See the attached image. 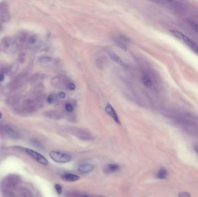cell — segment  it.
<instances>
[{
	"label": "cell",
	"mask_w": 198,
	"mask_h": 197,
	"mask_svg": "<svg viewBox=\"0 0 198 197\" xmlns=\"http://www.w3.org/2000/svg\"><path fill=\"white\" fill-rule=\"evenodd\" d=\"M20 182L12 188L2 193L4 197H34L31 191L26 187L20 185Z\"/></svg>",
	"instance_id": "cell-1"
},
{
	"label": "cell",
	"mask_w": 198,
	"mask_h": 197,
	"mask_svg": "<svg viewBox=\"0 0 198 197\" xmlns=\"http://www.w3.org/2000/svg\"><path fill=\"white\" fill-rule=\"evenodd\" d=\"M0 47L3 52L8 54H13L18 50V44L12 37L5 36L1 41Z\"/></svg>",
	"instance_id": "cell-2"
},
{
	"label": "cell",
	"mask_w": 198,
	"mask_h": 197,
	"mask_svg": "<svg viewBox=\"0 0 198 197\" xmlns=\"http://www.w3.org/2000/svg\"><path fill=\"white\" fill-rule=\"evenodd\" d=\"M171 33L177 39L182 41L184 44L190 47L194 52L198 54V45L195 41L178 31L172 30Z\"/></svg>",
	"instance_id": "cell-3"
},
{
	"label": "cell",
	"mask_w": 198,
	"mask_h": 197,
	"mask_svg": "<svg viewBox=\"0 0 198 197\" xmlns=\"http://www.w3.org/2000/svg\"><path fill=\"white\" fill-rule=\"evenodd\" d=\"M67 131L71 134L83 140H90L93 138V135L89 131L83 128L71 127L69 128Z\"/></svg>",
	"instance_id": "cell-4"
},
{
	"label": "cell",
	"mask_w": 198,
	"mask_h": 197,
	"mask_svg": "<svg viewBox=\"0 0 198 197\" xmlns=\"http://www.w3.org/2000/svg\"><path fill=\"white\" fill-rule=\"evenodd\" d=\"M49 156L53 161L60 164L70 162L72 159L69 154L60 151H51L49 153Z\"/></svg>",
	"instance_id": "cell-5"
},
{
	"label": "cell",
	"mask_w": 198,
	"mask_h": 197,
	"mask_svg": "<svg viewBox=\"0 0 198 197\" xmlns=\"http://www.w3.org/2000/svg\"><path fill=\"white\" fill-rule=\"evenodd\" d=\"M25 151L29 156L32 157L37 162L44 165H47L49 164V162L47 158L38 152L30 149H26Z\"/></svg>",
	"instance_id": "cell-6"
},
{
	"label": "cell",
	"mask_w": 198,
	"mask_h": 197,
	"mask_svg": "<svg viewBox=\"0 0 198 197\" xmlns=\"http://www.w3.org/2000/svg\"><path fill=\"white\" fill-rule=\"evenodd\" d=\"M0 133L12 139H18L20 137V134L18 131L9 126H1Z\"/></svg>",
	"instance_id": "cell-7"
},
{
	"label": "cell",
	"mask_w": 198,
	"mask_h": 197,
	"mask_svg": "<svg viewBox=\"0 0 198 197\" xmlns=\"http://www.w3.org/2000/svg\"><path fill=\"white\" fill-rule=\"evenodd\" d=\"M71 81L67 78H64L60 76H56L52 78V84L53 86L58 89L65 88L67 89L68 85Z\"/></svg>",
	"instance_id": "cell-8"
},
{
	"label": "cell",
	"mask_w": 198,
	"mask_h": 197,
	"mask_svg": "<svg viewBox=\"0 0 198 197\" xmlns=\"http://www.w3.org/2000/svg\"><path fill=\"white\" fill-rule=\"evenodd\" d=\"M105 111L106 113L110 116L112 118L114 119V120L118 124H121L120 120L119 118L118 115L114 109V108L113 107V106L110 104H107L105 106Z\"/></svg>",
	"instance_id": "cell-9"
},
{
	"label": "cell",
	"mask_w": 198,
	"mask_h": 197,
	"mask_svg": "<svg viewBox=\"0 0 198 197\" xmlns=\"http://www.w3.org/2000/svg\"><path fill=\"white\" fill-rule=\"evenodd\" d=\"M10 19V15L7 6L4 4L0 5V21L2 22H8Z\"/></svg>",
	"instance_id": "cell-10"
},
{
	"label": "cell",
	"mask_w": 198,
	"mask_h": 197,
	"mask_svg": "<svg viewBox=\"0 0 198 197\" xmlns=\"http://www.w3.org/2000/svg\"><path fill=\"white\" fill-rule=\"evenodd\" d=\"M40 41L35 35H28L26 45L31 48H37L39 45Z\"/></svg>",
	"instance_id": "cell-11"
},
{
	"label": "cell",
	"mask_w": 198,
	"mask_h": 197,
	"mask_svg": "<svg viewBox=\"0 0 198 197\" xmlns=\"http://www.w3.org/2000/svg\"><path fill=\"white\" fill-rule=\"evenodd\" d=\"M94 165L89 163H83L78 166V171L81 174H88L92 171L94 169Z\"/></svg>",
	"instance_id": "cell-12"
},
{
	"label": "cell",
	"mask_w": 198,
	"mask_h": 197,
	"mask_svg": "<svg viewBox=\"0 0 198 197\" xmlns=\"http://www.w3.org/2000/svg\"><path fill=\"white\" fill-rule=\"evenodd\" d=\"M108 55H109V56H110L111 59L113 61H114L115 63H117V64L121 65V66H123V67H126V64L124 63V61L122 60V59L115 52H112V51H110V52H108Z\"/></svg>",
	"instance_id": "cell-13"
},
{
	"label": "cell",
	"mask_w": 198,
	"mask_h": 197,
	"mask_svg": "<svg viewBox=\"0 0 198 197\" xmlns=\"http://www.w3.org/2000/svg\"><path fill=\"white\" fill-rule=\"evenodd\" d=\"M61 179L66 182H74L80 180V177L79 176L75 174L65 173L61 175Z\"/></svg>",
	"instance_id": "cell-14"
},
{
	"label": "cell",
	"mask_w": 198,
	"mask_h": 197,
	"mask_svg": "<svg viewBox=\"0 0 198 197\" xmlns=\"http://www.w3.org/2000/svg\"><path fill=\"white\" fill-rule=\"evenodd\" d=\"M44 115L48 118L55 120H59L63 117V115L60 112L55 110L47 111L44 113Z\"/></svg>",
	"instance_id": "cell-15"
},
{
	"label": "cell",
	"mask_w": 198,
	"mask_h": 197,
	"mask_svg": "<svg viewBox=\"0 0 198 197\" xmlns=\"http://www.w3.org/2000/svg\"><path fill=\"white\" fill-rule=\"evenodd\" d=\"M125 40H126V39L124 37L123 38L115 37L113 38V41L114 43L117 45V46L120 47L121 49L126 51L128 50V48H127L126 44L124 42Z\"/></svg>",
	"instance_id": "cell-16"
},
{
	"label": "cell",
	"mask_w": 198,
	"mask_h": 197,
	"mask_svg": "<svg viewBox=\"0 0 198 197\" xmlns=\"http://www.w3.org/2000/svg\"><path fill=\"white\" fill-rule=\"evenodd\" d=\"M119 169V166L117 164H109L105 166V173H113L117 171Z\"/></svg>",
	"instance_id": "cell-17"
},
{
	"label": "cell",
	"mask_w": 198,
	"mask_h": 197,
	"mask_svg": "<svg viewBox=\"0 0 198 197\" xmlns=\"http://www.w3.org/2000/svg\"><path fill=\"white\" fill-rule=\"evenodd\" d=\"M142 81L144 84V85L148 87V88H150L152 86V82L150 79V78L147 75H143L142 76Z\"/></svg>",
	"instance_id": "cell-18"
},
{
	"label": "cell",
	"mask_w": 198,
	"mask_h": 197,
	"mask_svg": "<svg viewBox=\"0 0 198 197\" xmlns=\"http://www.w3.org/2000/svg\"><path fill=\"white\" fill-rule=\"evenodd\" d=\"M39 63L44 65H47L50 64L52 61H53V59L50 57H47V56H43L39 58Z\"/></svg>",
	"instance_id": "cell-19"
},
{
	"label": "cell",
	"mask_w": 198,
	"mask_h": 197,
	"mask_svg": "<svg viewBox=\"0 0 198 197\" xmlns=\"http://www.w3.org/2000/svg\"><path fill=\"white\" fill-rule=\"evenodd\" d=\"M167 176V171L164 168H161L157 174V177L159 179H164Z\"/></svg>",
	"instance_id": "cell-20"
},
{
	"label": "cell",
	"mask_w": 198,
	"mask_h": 197,
	"mask_svg": "<svg viewBox=\"0 0 198 197\" xmlns=\"http://www.w3.org/2000/svg\"><path fill=\"white\" fill-rule=\"evenodd\" d=\"M57 98V96L55 94H50L47 97V101L49 104H53L54 103Z\"/></svg>",
	"instance_id": "cell-21"
},
{
	"label": "cell",
	"mask_w": 198,
	"mask_h": 197,
	"mask_svg": "<svg viewBox=\"0 0 198 197\" xmlns=\"http://www.w3.org/2000/svg\"><path fill=\"white\" fill-rule=\"evenodd\" d=\"M65 110L66 112H69V113H71L73 112L74 109V106L72 105V104H71V103H67L65 105Z\"/></svg>",
	"instance_id": "cell-22"
},
{
	"label": "cell",
	"mask_w": 198,
	"mask_h": 197,
	"mask_svg": "<svg viewBox=\"0 0 198 197\" xmlns=\"http://www.w3.org/2000/svg\"><path fill=\"white\" fill-rule=\"evenodd\" d=\"M55 190L57 192V193L60 195L61 193H62V191H63V188L61 187V185H60L59 184H56L55 185Z\"/></svg>",
	"instance_id": "cell-23"
},
{
	"label": "cell",
	"mask_w": 198,
	"mask_h": 197,
	"mask_svg": "<svg viewBox=\"0 0 198 197\" xmlns=\"http://www.w3.org/2000/svg\"><path fill=\"white\" fill-rule=\"evenodd\" d=\"M178 197H191V196L187 192H182L179 194Z\"/></svg>",
	"instance_id": "cell-24"
},
{
	"label": "cell",
	"mask_w": 198,
	"mask_h": 197,
	"mask_svg": "<svg viewBox=\"0 0 198 197\" xmlns=\"http://www.w3.org/2000/svg\"><path fill=\"white\" fill-rule=\"evenodd\" d=\"M58 97L61 99H64L66 97V94L64 92H59L58 94Z\"/></svg>",
	"instance_id": "cell-25"
},
{
	"label": "cell",
	"mask_w": 198,
	"mask_h": 197,
	"mask_svg": "<svg viewBox=\"0 0 198 197\" xmlns=\"http://www.w3.org/2000/svg\"><path fill=\"white\" fill-rule=\"evenodd\" d=\"M192 27L194 28V29L198 33V25L197 24L194 23H192L191 24Z\"/></svg>",
	"instance_id": "cell-26"
},
{
	"label": "cell",
	"mask_w": 198,
	"mask_h": 197,
	"mask_svg": "<svg viewBox=\"0 0 198 197\" xmlns=\"http://www.w3.org/2000/svg\"><path fill=\"white\" fill-rule=\"evenodd\" d=\"M4 79V73L0 74V81H2Z\"/></svg>",
	"instance_id": "cell-27"
},
{
	"label": "cell",
	"mask_w": 198,
	"mask_h": 197,
	"mask_svg": "<svg viewBox=\"0 0 198 197\" xmlns=\"http://www.w3.org/2000/svg\"><path fill=\"white\" fill-rule=\"evenodd\" d=\"M194 150H195V151L197 153H198V145H194Z\"/></svg>",
	"instance_id": "cell-28"
},
{
	"label": "cell",
	"mask_w": 198,
	"mask_h": 197,
	"mask_svg": "<svg viewBox=\"0 0 198 197\" xmlns=\"http://www.w3.org/2000/svg\"><path fill=\"white\" fill-rule=\"evenodd\" d=\"M2 29H3V28H2V25L0 24V33L2 31Z\"/></svg>",
	"instance_id": "cell-29"
},
{
	"label": "cell",
	"mask_w": 198,
	"mask_h": 197,
	"mask_svg": "<svg viewBox=\"0 0 198 197\" xmlns=\"http://www.w3.org/2000/svg\"><path fill=\"white\" fill-rule=\"evenodd\" d=\"M2 117V114H1V113L0 112V118Z\"/></svg>",
	"instance_id": "cell-30"
}]
</instances>
